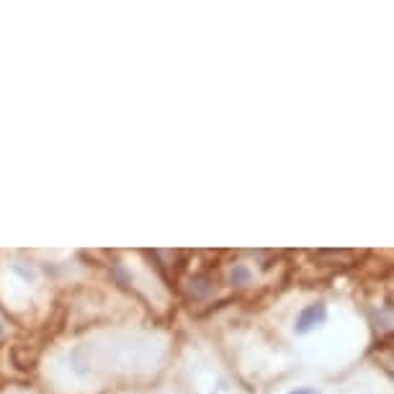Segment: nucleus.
<instances>
[{"label": "nucleus", "mask_w": 394, "mask_h": 394, "mask_svg": "<svg viewBox=\"0 0 394 394\" xmlns=\"http://www.w3.org/2000/svg\"><path fill=\"white\" fill-rule=\"evenodd\" d=\"M284 394H322V389L315 384H299V386H292V389H286Z\"/></svg>", "instance_id": "2"}, {"label": "nucleus", "mask_w": 394, "mask_h": 394, "mask_svg": "<svg viewBox=\"0 0 394 394\" xmlns=\"http://www.w3.org/2000/svg\"><path fill=\"white\" fill-rule=\"evenodd\" d=\"M8 335V322H6V317L0 315V340Z\"/></svg>", "instance_id": "3"}, {"label": "nucleus", "mask_w": 394, "mask_h": 394, "mask_svg": "<svg viewBox=\"0 0 394 394\" xmlns=\"http://www.w3.org/2000/svg\"><path fill=\"white\" fill-rule=\"evenodd\" d=\"M330 320V307L322 299H312L307 304H301L297 309V315L292 317V335L294 338H312L317 330H322Z\"/></svg>", "instance_id": "1"}]
</instances>
